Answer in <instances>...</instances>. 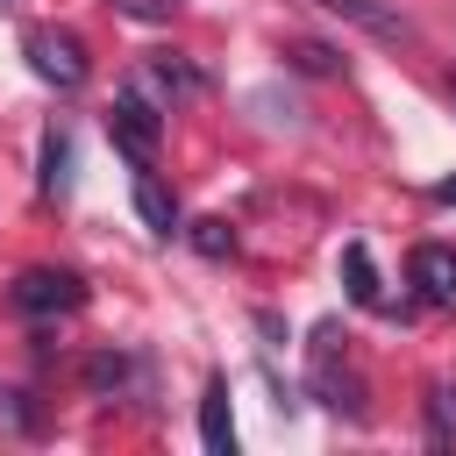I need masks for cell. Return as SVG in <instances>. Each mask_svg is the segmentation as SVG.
Masks as SVG:
<instances>
[{"label":"cell","instance_id":"6da1fadb","mask_svg":"<svg viewBox=\"0 0 456 456\" xmlns=\"http://www.w3.org/2000/svg\"><path fill=\"white\" fill-rule=\"evenodd\" d=\"M107 135H114L135 164H150V157H157V135H164V114H157L142 93H121V100L107 107Z\"/></svg>","mask_w":456,"mask_h":456},{"label":"cell","instance_id":"7a4b0ae2","mask_svg":"<svg viewBox=\"0 0 456 456\" xmlns=\"http://www.w3.org/2000/svg\"><path fill=\"white\" fill-rule=\"evenodd\" d=\"M28 64H36V78H50V86H86V43L78 36H64V28H36L28 36Z\"/></svg>","mask_w":456,"mask_h":456},{"label":"cell","instance_id":"3957f363","mask_svg":"<svg viewBox=\"0 0 456 456\" xmlns=\"http://www.w3.org/2000/svg\"><path fill=\"white\" fill-rule=\"evenodd\" d=\"M14 306L21 314H71V306H86V285L71 271H21L14 278Z\"/></svg>","mask_w":456,"mask_h":456},{"label":"cell","instance_id":"277c9868","mask_svg":"<svg viewBox=\"0 0 456 456\" xmlns=\"http://www.w3.org/2000/svg\"><path fill=\"white\" fill-rule=\"evenodd\" d=\"M335 21H356L363 36H378V43H413V21L392 7V0H321Z\"/></svg>","mask_w":456,"mask_h":456},{"label":"cell","instance_id":"5b68a950","mask_svg":"<svg viewBox=\"0 0 456 456\" xmlns=\"http://www.w3.org/2000/svg\"><path fill=\"white\" fill-rule=\"evenodd\" d=\"M406 271H413V285H420V299H428V306H456V249L420 242Z\"/></svg>","mask_w":456,"mask_h":456},{"label":"cell","instance_id":"8992f818","mask_svg":"<svg viewBox=\"0 0 456 456\" xmlns=\"http://www.w3.org/2000/svg\"><path fill=\"white\" fill-rule=\"evenodd\" d=\"M200 442L214 456H235V413H228V385L207 378V399H200Z\"/></svg>","mask_w":456,"mask_h":456},{"label":"cell","instance_id":"52a82bcc","mask_svg":"<svg viewBox=\"0 0 456 456\" xmlns=\"http://www.w3.org/2000/svg\"><path fill=\"white\" fill-rule=\"evenodd\" d=\"M135 214H142L150 235H178V207H171V192L157 178H135Z\"/></svg>","mask_w":456,"mask_h":456},{"label":"cell","instance_id":"ba28073f","mask_svg":"<svg viewBox=\"0 0 456 456\" xmlns=\"http://www.w3.org/2000/svg\"><path fill=\"white\" fill-rule=\"evenodd\" d=\"M342 271H349V299H356V306H378V271H370V249H363V242L342 249Z\"/></svg>","mask_w":456,"mask_h":456},{"label":"cell","instance_id":"9c48e42d","mask_svg":"<svg viewBox=\"0 0 456 456\" xmlns=\"http://www.w3.org/2000/svg\"><path fill=\"white\" fill-rule=\"evenodd\" d=\"M192 249H200V256H228V249H235L228 221H200V228H192Z\"/></svg>","mask_w":456,"mask_h":456},{"label":"cell","instance_id":"30bf717a","mask_svg":"<svg viewBox=\"0 0 456 456\" xmlns=\"http://www.w3.org/2000/svg\"><path fill=\"white\" fill-rule=\"evenodd\" d=\"M0 428H7V435H21V428H28V406H21V392H14V385H0Z\"/></svg>","mask_w":456,"mask_h":456},{"label":"cell","instance_id":"8fae6325","mask_svg":"<svg viewBox=\"0 0 456 456\" xmlns=\"http://www.w3.org/2000/svg\"><path fill=\"white\" fill-rule=\"evenodd\" d=\"M299 64H306V71H335V50H328V43H299Z\"/></svg>","mask_w":456,"mask_h":456},{"label":"cell","instance_id":"7c38bea8","mask_svg":"<svg viewBox=\"0 0 456 456\" xmlns=\"http://www.w3.org/2000/svg\"><path fill=\"white\" fill-rule=\"evenodd\" d=\"M442 100H449V107H456V71H442Z\"/></svg>","mask_w":456,"mask_h":456},{"label":"cell","instance_id":"4fadbf2b","mask_svg":"<svg viewBox=\"0 0 456 456\" xmlns=\"http://www.w3.org/2000/svg\"><path fill=\"white\" fill-rule=\"evenodd\" d=\"M435 200H456V178H449V185H435Z\"/></svg>","mask_w":456,"mask_h":456},{"label":"cell","instance_id":"5bb4252c","mask_svg":"<svg viewBox=\"0 0 456 456\" xmlns=\"http://www.w3.org/2000/svg\"><path fill=\"white\" fill-rule=\"evenodd\" d=\"M0 7H7V0H0Z\"/></svg>","mask_w":456,"mask_h":456}]
</instances>
